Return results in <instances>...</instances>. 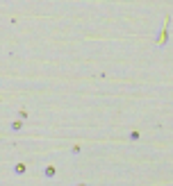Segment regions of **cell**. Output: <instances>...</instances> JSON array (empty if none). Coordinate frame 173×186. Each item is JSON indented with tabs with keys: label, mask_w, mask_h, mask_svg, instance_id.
<instances>
[{
	"label": "cell",
	"mask_w": 173,
	"mask_h": 186,
	"mask_svg": "<svg viewBox=\"0 0 173 186\" xmlns=\"http://www.w3.org/2000/svg\"><path fill=\"white\" fill-rule=\"evenodd\" d=\"M128 138H130V141H139V132H137V130H132Z\"/></svg>",
	"instance_id": "obj_1"
}]
</instances>
